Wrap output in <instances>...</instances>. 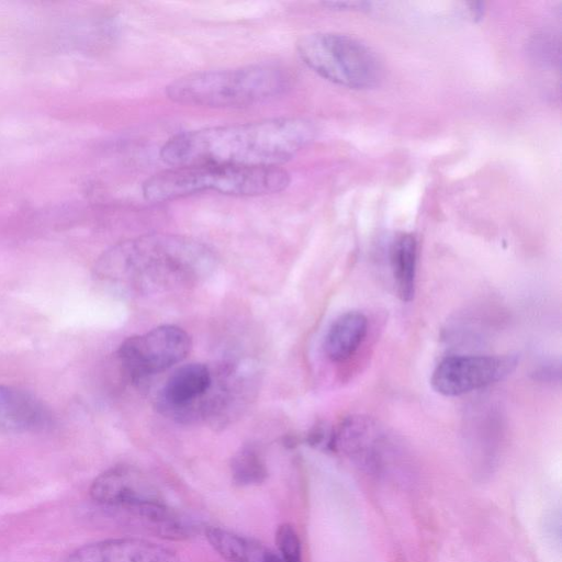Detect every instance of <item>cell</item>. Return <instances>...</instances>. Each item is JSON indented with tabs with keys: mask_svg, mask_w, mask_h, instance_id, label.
Masks as SVG:
<instances>
[{
	"mask_svg": "<svg viewBox=\"0 0 562 562\" xmlns=\"http://www.w3.org/2000/svg\"><path fill=\"white\" fill-rule=\"evenodd\" d=\"M217 266L212 248L192 237L153 233L117 243L98 259L95 274L128 296H148L188 289Z\"/></svg>",
	"mask_w": 562,
	"mask_h": 562,
	"instance_id": "6da1fadb",
	"label": "cell"
},
{
	"mask_svg": "<svg viewBox=\"0 0 562 562\" xmlns=\"http://www.w3.org/2000/svg\"><path fill=\"white\" fill-rule=\"evenodd\" d=\"M315 136L313 124L301 117H273L211 126L179 133L160 148L171 167L220 164L239 167H280Z\"/></svg>",
	"mask_w": 562,
	"mask_h": 562,
	"instance_id": "7a4b0ae2",
	"label": "cell"
},
{
	"mask_svg": "<svg viewBox=\"0 0 562 562\" xmlns=\"http://www.w3.org/2000/svg\"><path fill=\"white\" fill-rule=\"evenodd\" d=\"M292 83L290 68L269 61L191 72L171 81L166 94L192 106L246 108L286 93Z\"/></svg>",
	"mask_w": 562,
	"mask_h": 562,
	"instance_id": "3957f363",
	"label": "cell"
},
{
	"mask_svg": "<svg viewBox=\"0 0 562 562\" xmlns=\"http://www.w3.org/2000/svg\"><path fill=\"white\" fill-rule=\"evenodd\" d=\"M291 181L281 167H239L195 164L170 167L144 181L146 200L159 203L205 192L233 196H258L283 191Z\"/></svg>",
	"mask_w": 562,
	"mask_h": 562,
	"instance_id": "277c9868",
	"label": "cell"
},
{
	"mask_svg": "<svg viewBox=\"0 0 562 562\" xmlns=\"http://www.w3.org/2000/svg\"><path fill=\"white\" fill-rule=\"evenodd\" d=\"M296 50L310 69L338 86L369 89L381 79L382 69L376 55L352 36L312 33L299 40Z\"/></svg>",
	"mask_w": 562,
	"mask_h": 562,
	"instance_id": "5b68a950",
	"label": "cell"
},
{
	"mask_svg": "<svg viewBox=\"0 0 562 562\" xmlns=\"http://www.w3.org/2000/svg\"><path fill=\"white\" fill-rule=\"evenodd\" d=\"M189 334L176 325H160L126 338L117 350L122 369L134 383L181 362L191 350Z\"/></svg>",
	"mask_w": 562,
	"mask_h": 562,
	"instance_id": "8992f818",
	"label": "cell"
},
{
	"mask_svg": "<svg viewBox=\"0 0 562 562\" xmlns=\"http://www.w3.org/2000/svg\"><path fill=\"white\" fill-rule=\"evenodd\" d=\"M517 366L512 355H456L443 358L434 369L430 384L445 396H459L488 386Z\"/></svg>",
	"mask_w": 562,
	"mask_h": 562,
	"instance_id": "52a82bcc",
	"label": "cell"
},
{
	"mask_svg": "<svg viewBox=\"0 0 562 562\" xmlns=\"http://www.w3.org/2000/svg\"><path fill=\"white\" fill-rule=\"evenodd\" d=\"M213 384V371L205 364L192 362L177 368L164 383L157 406L179 420L203 418Z\"/></svg>",
	"mask_w": 562,
	"mask_h": 562,
	"instance_id": "ba28073f",
	"label": "cell"
},
{
	"mask_svg": "<svg viewBox=\"0 0 562 562\" xmlns=\"http://www.w3.org/2000/svg\"><path fill=\"white\" fill-rule=\"evenodd\" d=\"M89 496L95 504L112 510L165 502L150 479L127 464L114 465L95 476L90 484Z\"/></svg>",
	"mask_w": 562,
	"mask_h": 562,
	"instance_id": "9c48e42d",
	"label": "cell"
},
{
	"mask_svg": "<svg viewBox=\"0 0 562 562\" xmlns=\"http://www.w3.org/2000/svg\"><path fill=\"white\" fill-rule=\"evenodd\" d=\"M63 562H180L177 552L143 538H111L82 544Z\"/></svg>",
	"mask_w": 562,
	"mask_h": 562,
	"instance_id": "30bf717a",
	"label": "cell"
},
{
	"mask_svg": "<svg viewBox=\"0 0 562 562\" xmlns=\"http://www.w3.org/2000/svg\"><path fill=\"white\" fill-rule=\"evenodd\" d=\"M49 424V414L32 394L0 384V428L26 432L43 429Z\"/></svg>",
	"mask_w": 562,
	"mask_h": 562,
	"instance_id": "8fae6325",
	"label": "cell"
},
{
	"mask_svg": "<svg viewBox=\"0 0 562 562\" xmlns=\"http://www.w3.org/2000/svg\"><path fill=\"white\" fill-rule=\"evenodd\" d=\"M205 538L228 562H284L279 553L258 540L221 527H207Z\"/></svg>",
	"mask_w": 562,
	"mask_h": 562,
	"instance_id": "7c38bea8",
	"label": "cell"
},
{
	"mask_svg": "<svg viewBox=\"0 0 562 562\" xmlns=\"http://www.w3.org/2000/svg\"><path fill=\"white\" fill-rule=\"evenodd\" d=\"M368 333V318L359 311H348L339 315L329 326L324 350L334 362L349 359L360 347Z\"/></svg>",
	"mask_w": 562,
	"mask_h": 562,
	"instance_id": "4fadbf2b",
	"label": "cell"
},
{
	"mask_svg": "<svg viewBox=\"0 0 562 562\" xmlns=\"http://www.w3.org/2000/svg\"><path fill=\"white\" fill-rule=\"evenodd\" d=\"M390 260L397 296L403 302H411L416 285V238L407 233L398 235L391 245Z\"/></svg>",
	"mask_w": 562,
	"mask_h": 562,
	"instance_id": "5bb4252c",
	"label": "cell"
},
{
	"mask_svg": "<svg viewBox=\"0 0 562 562\" xmlns=\"http://www.w3.org/2000/svg\"><path fill=\"white\" fill-rule=\"evenodd\" d=\"M233 481L243 486L260 484L267 477V467L260 451L252 445L240 448L232 459Z\"/></svg>",
	"mask_w": 562,
	"mask_h": 562,
	"instance_id": "9a60e30c",
	"label": "cell"
},
{
	"mask_svg": "<svg viewBox=\"0 0 562 562\" xmlns=\"http://www.w3.org/2000/svg\"><path fill=\"white\" fill-rule=\"evenodd\" d=\"M276 543L284 562H302L301 541L292 525L286 522L278 527Z\"/></svg>",
	"mask_w": 562,
	"mask_h": 562,
	"instance_id": "2e32d148",
	"label": "cell"
}]
</instances>
